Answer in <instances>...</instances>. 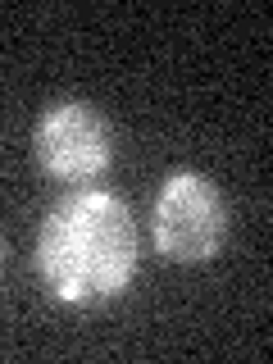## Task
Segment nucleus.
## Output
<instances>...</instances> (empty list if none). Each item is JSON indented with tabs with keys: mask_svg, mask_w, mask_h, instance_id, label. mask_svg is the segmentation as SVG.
<instances>
[{
	"mask_svg": "<svg viewBox=\"0 0 273 364\" xmlns=\"http://www.w3.org/2000/svg\"><path fill=\"white\" fill-rule=\"evenodd\" d=\"M32 264L60 305L91 310L119 301L141 264L136 214L105 187H73L46 210Z\"/></svg>",
	"mask_w": 273,
	"mask_h": 364,
	"instance_id": "obj_1",
	"label": "nucleus"
},
{
	"mask_svg": "<svg viewBox=\"0 0 273 364\" xmlns=\"http://www.w3.org/2000/svg\"><path fill=\"white\" fill-rule=\"evenodd\" d=\"M151 237L168 264H210L228 242V200L219 182L196 168L168 173L151 210Z\"/></svg>",
	"mask_w": 273,
	"mask_h": 364,
	"instance_id": "obj_2",
	"label": "nucleus"
},
{
	"mask_svg": "<svg viewBox=\"0 0 273 364\" xmlns=\"http://www.w3.org/2000/svg\"><path fill=\"white\" fill-rule=\"evenodd\" d=\"M32 155L60 182H91L114 164V128L91 100H55L32 128Z\"/></svg>",
	"mask_w": 273,
	"mask_h": 364,
	"instance_id": "obj_3",
	"label": "nucleus"
},
{
	"mask_svg": "<svg viewBox=\"0 0 273 364\" xmlns=\"http://www.w3.org/2000/svg\"><path fill=\"white\" fill-rule=\"evenodd\" d=\"M0 255H5V250H0Z\"/></svg>",
	"mask_w": 273,
	"mask_h": 364,
	"instance_id": "obj_4",
	"label": "nucleus"
}]
</instances>
